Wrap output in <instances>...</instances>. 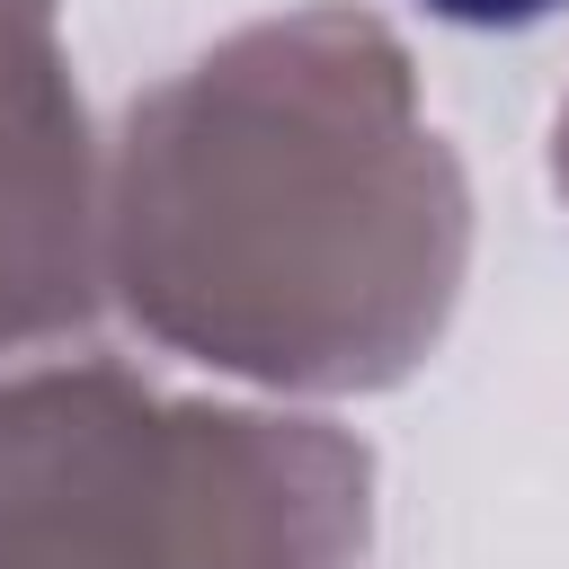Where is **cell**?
Masks as SVG:
<instances>
[{
	"label": "cell",
	"mask_w": 569,
	"mask_h": 569,
	"mask_svg": "<svg viewBox=\"0 0 569 569\" xmlns=\"http://www.w3.org/2000/svg\"><path fill=\"white\" fill-rule=\"evenodd\" d=\"M551 178H560V196H569V107H560V124H551Z\"/></svg>",
	"instance_id": "cell-5"
},
{
	"label": "cell",
	"mask_w": 569,
	"mask_h": 569,
	"mask_svg": "<svg viewBox=\"0 0 569 569\" xmlns=\"http://www.w3.org/2000/svg\"><path fill=\"white\" fill-rule=\"evenodd\" d=\"M471 187L365 9L222 36L124 107L107 284L142 338L276 391H382L453 320Z\"/></svg>",
	"instance_id": "cell-1"
},
{
	"label": "cell",
	"mask_w": 569,
	"mask_h": 569,
	"mask_svg": "<svg viewBox=\"0 0 569 569\" xmlns=\"http://www.w3.org/2000/svg\"><path fill=\"white\" fill-rule=\"evenodd\" d=\"M107 284V178L53 0H0V347L71 338Z\"/></svg>",
	"instance_id": "cell-3"
},
{
	"label": "cell",
	"mask_w": 569,
	"mask_h": 569,
	"mask_svg": "<svg viewBox=\"0 0 569 569\" xmlns=\"http://www.w3.org/2000/svg\"><path fill=\"white\" fill-rule=\"evenodd\" d=\"M418 9L445 18V27H533V18H551L569 0H418Z\"/></svg>",
	"instance_id": "cell-4"
},
{
	"label": "cell",
	"mask_w": 569,
	"mask_h": 569,
	"mask_svg": "<svg viewBox=\"0 0 569 569\" xmlns=\"http://www.w3.org/2000/svg\"><path fill=\"white\" fill-rule=\"evenodd\" d=\"M373 462L320 418L213 409L124 365L0 382V569H356Z\"/></svg>",
	"instance_id": "cell-2"
}]
</instances>
